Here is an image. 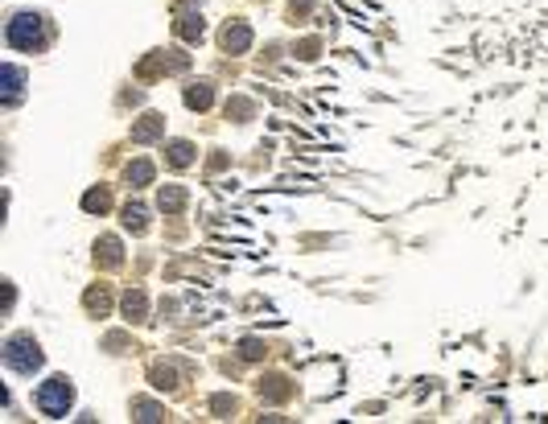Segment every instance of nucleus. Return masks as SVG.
<instances>
[{"instance_id": "1", "label": "nucleus", "mask_w": 548, "mask_h": 424, "mask_svg": "<svg viewBox=\"0 0 548 424\" xmlns=\"http://www.w3.org/2000/svg\"><path fill=\"white\" fill-rule=\"evenodd\" d=\"M70 400H74V392H70V383H66L62 375H54V379H45V383L37 388V408H41L50 421H62L66 408H70Z\"/></svg>"}, {"instance_id": "2", "label": "nucleus", "mask_w": 548, "mask_h": 424, "mask_svg": "<svg viewBox=\"0 0 548 424\" xmlns=\"http://www.w3.org/2000/svg\"><path fill=\"white\" fill-rule=\"evenodd\" d=\"M4 363L12 367V371H37L41 367V350H37V342L29 338V334H17V338H8L4 342Z\"/></svg>"}, {"instance_id": "3", "label": "nucleus", "mask_w": 548, "mask_h": 424, "mask_svg": "<svg viewBox=\"0 0 548 424\" xmlns=\"http://www.w3.org/2000/svg\"><path fill=\"white\" fill-rule=\"evenodd\" d=\"M8 45H17V49H33L37 41H41V16L37 12H17L12 21H8Z\"/></svg>"}, {"instance_id": "4", "label": "nucleus", "mask_w": 548, "mask_h": 424, "mask_svg": "<svg viewBox=\"0 0 548 424\" xmlns=\"http://www.w3.org/2000/svg\"><path fill=\"white\" fill-rule=\"evenodd\" d=\"M223 45H227L231 54H243V49L252 45V29H248V25H231V29L223 33Z\"/></svg>"}, {"instance_id": "5", "label": "nucleus", "mask_w": 548, "mask_h": 424, "mask_svg": "<svg viewBox=\"0 0 548 424\" xmlns=\"http://www.w3.org/2000/svg\"><path fill=\"white\" fill-rule=\"evenodd\" d=\"M21 78H25V74H21L17 66H4V95H8V103H12L17 91H21Z\"/></svg>"}, {"instance_id": "6", "label": "nucleus", "mask_w": 548, "mask_h": 424, "mask_svg": "<svg viewBox=\"0 0 548 424\" xmlns=\"http://www.w3.org/2000/svg\"><path fill=\"white\" fill-rule=\"evenodd\" d=\"M157 132H161V115H144V124H140L132 136H136V140H153Z\"/></svg>"}, {"instance_id": "7", "label": "nucleus", "mask_w": 548, "mask_h": 424, "mask_svg": "<svg viewBox=\"0 0 548 424\" xmlns=\"http://www.w3.org/2000/svg\"><path fill=\"white\" fill-rule=\"evenodd\" d=\"M128 181H136V186H144V181H153V165H149V161H136V165L128 169Z\"/></svg>"}, {"instance_id": "8", "label": "nucleus", "mask_w": 548, "mask_h": 424, "mask_svg": "<svg viewBox=\"0 0 548 424\" xmlns=\"http://www.w3.org/2000/svg\"><path fill=\"white\" fill-rule=\"evenodd\" d=\"M186 202V194L182 190H161V210H177Z\"/></svg>"}, {"instance_id": "9", "label": "nucleus", "mask_w": 548, "mask_h": 424, "mask_svg": "<svg viewBox=\"0 0 548 424\" xmlns=\"http://www.w3.org/2000/svg\"><path fill=\"white\" fill-rule=\"evenodd\" d=\"M186 103H190V107H206V103H210V91H206V87H194V91H186Z\"/></svg>"}, {"instance_id": "10", "label": "nucleus", "mask_w": 548, "mask_h": 424, "mask_svg": "<svg viewBox=\"0 0 548 424\" xmlns=\"http://www.w3.org/2000/svg\"><path fill=\"white\" fill-rule=\"evenodd\" d=\"M124 227H136L140 231L144 227V210L140 206H124Z\"/></svg>"}, {"instance_id": "11", "label": "nucleus", "mask_w": 548, "mask_h": 424, "mask_svg": "<svg viewBox=\"0 0 548 424\" xmlns=\"http://www.w3.org/2000/svg\"><path fill=\"white\" fill-rule=\"evenodd\" d=\"M169 153H173V165H190V153H194V148H190L186 140H177V144H173Z\"/></svg>"}, {"instance_id": "12", "label": "nucleus", "mask_w": 548, "mask_h": 424, "mask_svg": "<svg viewBox=\"0 0 548 424\" xmlns=\"http://www.w3.org/2000/svg\"><path fill=\"white\" fill-rule=\"evenodd\" d=\"M103 206H107V198H103L99 190H91V194L83 198V210H103Z\"/></svg>"}, {"instance_id": "13", "label": "nucleus", "mask_w": 548, "mask_h": 424, "mask_svg": "<svg viewBox=\"0 0 548 424\" xmlns=\"http://www.w3.org/2000/svg\"><path fill=\"white\" fill-rule=\"evenodd\" d=\"M124 309H128V313H140V309H144V297H128Z\"/></svg>"}]
</instances>
